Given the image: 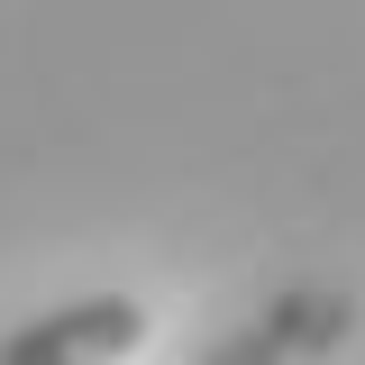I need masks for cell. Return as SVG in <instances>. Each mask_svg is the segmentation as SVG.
I'll return each mask as SVG.
<instances>
[{
	"label": "cell",
	"instance_id": "obj_1",
	"mask_svg": "<svg viewBox=\"0 0 365 365\" xmlns=\"http://www.w3.org/2000/svg\"><path fill=\"white\" fill-rule=\"evenodd\" d=\"M146 347V311L101 292V302H64V311L28 319L0 338V365H128Z\"/></svg>",
	"mask_w": 365,
	"mask_h": 365
}]
</instances>
